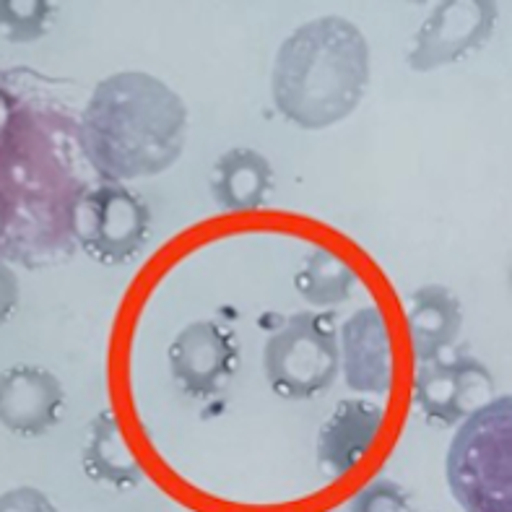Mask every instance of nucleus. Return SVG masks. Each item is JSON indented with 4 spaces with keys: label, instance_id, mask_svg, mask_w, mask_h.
Here are the masks:
<instances>
[{
    "label": "nucleus",
    "instance_id": "obj_1",
    "mask_svg": "<svg viewBox=\"0 0 512 512\" xmlns=\"http://www.w3.org/2000/svg\"><path fill=\"white\" fill-rule=\"evenodd\" d=\"M185 99L146 71L104 76L78 115V143L104 182L149 180L180 162L188 146Z\"/></svg>",
    "mask_w": 512,
    "mask_h": 512
},
{
    "label": "nucleus",
    "instance_id": "obj_18",
    "mask_svg": "<svg viewBox=\"0 0 512 512\" xmlns=\"http://www.w3.org/2000/svg\"><path fill=\"white\" fill-rule=\"evenodd\" d=\"M0 512H60L37 487H13L0 494Z\"/></svg>",
    "mask_w": 512,
    "mask_h": 512
},
{
    "label": "nucleus",
    "instance_id": "obj_20",
    "mask_svg": "<svg viewBox=\"0 0 512 512\" xmlns=\"http://www.w3.org/2000/svg\"><path fill=\"white\" fill-rule=\"evenodd\" d=\"M8 104H6V97H3V94H0V136H3V130H6V125H8Z\"/></svg>",
    "mask_w": 512,
    "mask_h": 512
},
{
    "label": "nucleus",
    "instance_id": "obj_6",
    "mask_svg": "<svg viewBox=\"0 0 512 512\" xmlns=\"http://www.w3.org/2000/svg\"><path fill=\"white\" fill-rule=\"evenodd\" d=\"M500 21V6L489 0H445L424 16L406 50V65L432 73L468 60L487 45Z\"/></svg>",
    "mask_w": 512,
    "mask_h": 512
},
{
    "label": "nucleus",
    "instance_id": "obj_5",
    "mask_svg": "<svg viewBox=\"0 0 512 512\" xmlns=\"http://www.w3.org/2000/svg\"><path fill=\"white\" fill-rule=\"evenodd\" d=\"M71 227L78 245L102 266H125L151 237V208L130 185L99 182L73 206Z\"/></svg>",
    "mask_w": 512,
    "mask_h": 512
},
{
    "label": "nucleus",
    "instance_id": "obj_13",
    "mask_svg": "<svg viewBox=\"0 0 512 512\" xmlns=\"http://www.w3.org/2000/svg\"><path fill=\"white\" fill-rule=\"evenodd\" d=\"M208 185L211 198L221 211L247 214L266 206L276 185V172L263 151L234 146L216 159Z\"/></svg>",
    "mask_w": 512,
    "mask_h": 512
},
{
    "label": "nucleus",
    "instance_id": "obj_14",
    "mask_svg": "<svg viewBox=\"0 0 512 512\" xmlns=\"http://www.w3.org/2000/svg\"><path fill=\"white\" fill-rule=\"evenodd\" d=\"M81 468L91 481L115 492H130L143 484V468L128 445L123 424L110 409L99 411L86 429Z\"/></svg>",
    "mask_w": 512,
    "mask_h": 512
},
{
    "label": "nucleus",
    "instance_id": "obj_10",
    "mask_svg": "<svg viewBox=\"0 0 512 512\" xmlns=\"http://www.w3.org/2000/svg\"><path fill=\"white\" fill-rule=\"evenodd\" d=\"M63 380L42 364H11L0 372V427L21 440L50 435L63 422Z\"/></svg>",
    "mask_w": 512,
    "mask_h": 512
},
{
    "label": "nucleus",
    "instance_id": "obj_17",
    "mask_svg": "<svg viewBox=\"0 0 512 512\" xmlns=\"http://www.w3.org/2000/svg\"><path fill=\"white\" fill-rule=\"evenodd\" d=\"M349 512H416V507L398 481L375 479L351 500Z\"/></svg>",
    "mask_w": 512,
    "mask_h": 512
},
{
    "label": "nucleus",
    "instance_id": "obj_7",
    "mask_svg": "<svg viewBox=\"0 0 512 512\" xmlns=\"http://www.w3.org/2000/svg\"><path fill=\"white\" fill-rule=\"evenodd\" d=\"M167 362L169 375L185 396L211 401L232 385L240 370V346L227 325L193 320L172 338Z\"/></svg>",
    "mask_w": 512,
    "mask_h": 512
},
{
    "label": "nucleus",
    "instance_id": "obj_16",
    "mask_svg": "<svg viewBox=\"0 0 512 512\" xmlns=\"http://www.w3.org/2000/svg\"><path fill=\"white\" fill-rule=\"evenodd\" d=\"M55 6L45 0H0V37L29 45L50 32Z\"/></svg>",
    "mask_w": 512,
    "mask_h": 512
},
{
    "label": "nucleus",
    "instance_id": "obj_12",
    "mask_svg": "<svg viewBox=\"0 0 512 512\" xmlns=\"http://www.w3.org/2000/svg\"><path fill=\"white\" fill-rule=\"evenodd\" d=\"M406 331L419 364L448 354L463 333V305L445 284H422L406 299Z\"/></svg>",
    "mask_w": 512,
    "mask_h": 512
},
{
    "label": "nucleus",
    "instance_id": "obj_11",
    "mask_svg": "<svg viewBox=\"0 0 512 512\" xmlns=\"http://www.w3.org/2000/svg\"><path fill=\"white\" fill-rule=\"evenodd\" d=\"M385 411L370 398H344L325 416L318 432V468L328 479H344L372 453L383 432Z\"/></svg>",
    "mask_w": 512,
    "mask_h": 512
},
{
    "label": "nucleus",
    "instance_id": "obj_8",
    "mask_svg": "<svg viewBox=\"0 0 512 512\" xmlns=\"http://www.w3.org/2000/svg\"><path fill=\"white\" fill-rule=\"evenodd\" d=\"M497 396V380L484 362L468 354H442L422 362L414 380V403L424 419L458 427Z\"/></svg>",
    "mask_w": 512,
    "mask_h": 512
},
{
    "label": "nucleus",
    "instance_id": "obj_2",
    "mask_svg": "<svg viewBox=\"0 0 512 512\" xmlns=\"http://www.w3.org/2000/svg\"><path fill=\"white\" fill-rule=\"evenodd\" d=\"M372 81L370 42L357 24L325 13L299 24L276 50L273 107L302 130H328L349 120Z\"/></svg>",
    "mask_w": 512,
    "mask_h": 512
},
{
    "label": "nucleus",
    "instance_id": "obj_15",
    "mask_svg": "<svg viewBox=\"0 0 512 512\" xmlns=\"http://www.w3.org/2000/svg\"><path fill=\"white\" fill-rule=\"evenodd\" d=\"M359 276L344 255L331 247H315L294 276V289L312 310H333L357 292Z\"/></svg>",
    "mask_w": 512,
    "mask_h": 512
},
{
    "label": "nucleus",
    "instance_id": "obj_19",
    "mask_svg": "<svg viewBox=\"0 0 512 512\" xmlns=\"http://www.w3.org/2000/svg\"><path fill=\"white\" fill-rule=\"evenodd\" d=\"M21 302V284L19 276L8 263L0 260V328L16 315Z\"/></svg>",
    "mask_w": 512,
    "mask_h": 512
},
{
    "label": "nucleus",
    "instance_id": "obj_9",
    "mask_svg": "<svg viewBox=\"0 0 512 512\" xmlns=\"http://www.w3.org/2000/svg\"><path fill=\"white\" fill-rule=\"evenodd\" d=\"M338 375L359 396L383 398L393 388V333L377 305L359 307L338 325Z\"/></svg>",
    "mask_w": 512,
    "mask_h": 512
},
{
    "label": "nucleus",
    "instance_id": "obj_4",
    "mask_svg": "<svg viewBox=\"0 0 512 512\" xmlns=\"http://www.w3.org/2000/svg\"><path fill=\"white\" fill-rule=\"evenodd\" d=\"M263 375L284 401H312L338 377V325L328 312H294L266 338Z\"/></svg>",
    "mask_w": 512,
    "mask_h": 512
},
{
    "label": "nucleus",
    "instance_id": "obj_3",
    "mask_svg": "<svg viewBox=\"0 0 512 512\" xmlns=\"http://www.w3.org/2000/svg\"><path fill=\"white\" fill-rule=\"evenodd\" d=\"M510 396H494L458 424L445 455V479L463 512H512Z\"/></svg>",
    "mask_w": 512,
    "mask_h": 512
}]
</instances>
